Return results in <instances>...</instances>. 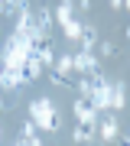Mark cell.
<instances>
[{"mask_svg": "<svg viewBox=\"0 0 130 146\" xmlns=\"http://www.w3.org/2000/svg\"><path fill=\"white\" fill-rule=\"evenodd\" d=\"M124 146H127V143H124Z\"/></svg>", "mask_w": 130, "mask_h": 146, "instance_id": "obj_27", "label": "cell"}, {"mask_svg": "<svg viewBox=\"0 0 130 146\" xmlns=\"http://www.w3.org/2000/svg\"><path fill=\"white\" fill-rule=\"evenodd\" d=\"M78 98H81V101H91V81L88 78L78 81Z\"/></svg>", "mask_w": 130, "mask_h": 146, "instance_id": "obj_15", "label": "cell"}, {"mask_svg": "<svg viewBox=\"0 0 130 146\" xmlns=\"http://www.w3.org/2000/svg\"><path fill=\"white\" fill-rule=\"evenodd\" d=\"M62 29H65V36L72 39V42H78V36H81V20H78V16H72L68 23H62Z\"/></svg>", "mask_w": 130, "mask_h": 146, "instance_id": "obj_12", "label": "cell"}, {"mask_svg": "<svg viewBox=\"0 0 130 146\" xmlns=\"http://www.w3.org/2000/svg\"><path fill=\"white\" fill-rule=\"evenodd\" d=\"M111 7L114 10H127V0H111Z\"/></svg>", "mask_w": 130, "mask_h": 146, "instance_id": "obj_20", "label": "cell"}, {"mask_svg": "<svg viewBox=\"0 0 130 146\" xmlns=\"http://www.w3.org/2000/svg\"><path fill=\"white\" fill-rule=\"evenodd\" d=\"M0 68H3V49H0Z\"/></svg>", "mask_w": 130, "mask_h": 146, "instance_id": "obj_22", "label": "cell"}, {"mask_svg": "<svg viewBox=\"0 0 130 146\" xmlns=\"http://www.w3.org/2000/svg\"><path fill=\"white\" fill-rule=\"evenodd\" d=\"M124 104H127V84L117 81L111 84V110H124Z\"/></svg>", "mask_w": 130, "mask_h": 146, "instance_id": "obj_7", "label": "cell"}, {"mask_svg": "<svg viewBox=\"0 0 130 146\" xmlns=\"http://www.w3.org/2000/svg\"><path fill=\"white\" fill-rule=\"evenodd\" d=\"M98 127H101V140L104 143H117V136H120V127H117V117L114 114H107V117H101L98 120Z\"/></svg>", "mask_w": 130, "mask_h": 146, "instance_id": "obj_4", "label": "cell"}, {"mask_svg": "<svg viewBox=\"0 0 130 146\" xmlns=\"http://www.w3.org/2000/svg\"><path fill=\"white\" fill-rule=\"evenodd\" d=\"M13 146H23V143H20V140H16V143H13Z\"/></svg>", "mask_w": 130, "mask_h": 146, "instance_id": "obj_24", "label": "cell"}, {"mask_svg": "<svg viewBox=\"0 0 130 146\" xmlns=\"http://www.w3.org/2000/svg\"><path fill=\"white\" fill-rule=\"evenodd\" d=\"M94 136H98V127H88V123H78V127H75V133H72V140H75V143H91Z\"/></svg>", "mask_w": 130, "mask_h": 146, "instance_id": "obj_10", "label": "cell"}, {"mask_svg": "<svg viewBox=\"0 0 130 146\" xmlns=\"http://www.w3.org/2000/svg\"><path fill=\"white\" fill-rule=\"evenodd\" d=\"M26 10H29V0H7V16L26 13Z\"/></svg>", "mask_w": 130, "mask_h": 146, "instance_id": "obj_14", "label": "cell"}, {"mask_svg": "<svg viewBox=\"0 0 130 146\" xmlns=\"http://www.w3.org/2000/svg\"><path fill=\"white\" fill-rule=\"evenodd\" d=\"M39 130H36V127H33V120H26V123H23V133H20V140H29V136H36Z\"/></svg>", "mask_w": 130, "mask_h": 146, "instance_id": "obj_16", "label": "cell"}, {"mask_svg": "<svg viewBox=\"0 0 130 146\" xmlns=\"http://www.w3.org/2000/svg\"><path fill=\"white\" fill-rule=\"evenodd\" d=\"M75 117H78V123H88V127H98V120H101V114H98V110H94L91 104H88V101H81V98H78L75 101Z\"/></svg>", "mask_w": 130, "mask_h": 146, "instance_id": "obj_3", "label": "cell"}, {"mask_svg": "<svg viewBox=\"0 0 130 146\" xmlns=\"http://www.w3.org/2000/svg\"><path fill=\"white\" fill-rule=\"evenodd\" d=\"M101 55H114V42H101Z\"/></svg>", "mask_w": 130, "mask_h": 146, "instance_id": "obj_18", "label": "cell"}, {"mask_svg": "<svg viewBox=\"0 0 130 146\" xmlns=\"http://www.w3.org/2000/svg\"><path fill=\"white\" fill-rule=\"evenodd\" d=\"M49 78H52V84H68V78H65V75H59L55 68H52V75H49Z\"/></svg>", "mask_w": 130, "mask_h": 146, "instance_id": "obj_17", "label": "cell"}, {"mask_svg": "<svg viewBox=\"0 0 130 146\" xmlns=\"http://www.w3.org/2000/svg\"><path fill=\"white\" fill-rule=\"evenodd\" d=\"M3 107H7V101H3V98H0V110H3Z\"/></svg>", "mask_w": 130, "mask_h": 146, "instance_id": "obj_23", "label": "cell"}, {"mask_svg": "<svg viewBox=\"0 0 130 146\" xmlns=\"http://www.w3.org/2000/svg\"><path fill=\"white\" fill-rule=\"evenodd\" d=\"M0 16H7V0H0Z\"/></svg>", "mask_w": 130, "mask_h": 146, "instance_id": "obj_21", "label": "cell"}, {"mask_svg": "<svg viewBox=\"0 0 130 146\" xmlns=\"http://www.w3.org/2000/svg\"><path fill=\"white\" fill-rule=\"evenodd\" d=\"M72 72H81L85 78H88V75L101 72V62H98L91 52H75V55H72Z\"/></svg>", "mask_w": 130, "mask_h": 146, "instance_id": "obj_2", "label": "cell"}, {"mask_svg": "<svg viewBox=\"0 0 130 146\" xmlns=\"http://www.w3.org/2000/svg\"><path fill=\"white\" fill-rule=\"evenodd\" d=\"M88 10H91V0H78V13L85 16V13H88Z\"/></svg>", "mask_w": 130, "mask_h": 146, "instance_id": "obj_19", "label": "cell"}, {"mask_svg": "<svg viewBox=\"0 0 130 146\" xmlns=\"http://www.w3.org/2000/svg\"><path fill=\"white\" fill-rule=\"evenodd\" d=\"M52 16L59 20V26H62V23H68V20L75 16V7H72V0H62V3L55 7V13H52Z\"/></svg>", "mask_w": 130, "mask_h": 146, "instance_id": "obj_11", "label": "cell"}, {"mask_svg": "<svg viewBox=\"0 0 130 146\" xmlns=\"http://www.w3.org/2000/svg\"><path fill=\"white\" fill-rule=\"evenodd\" d=\"M0 39H3V33H0Z\"/></svg>", "mask_w": 130, "mask_h": 146, "instance_id": "obj_26", "label": "cell"}, {"mask_svg": "<svg viewBox=\"0 0 130 146\" xmlns=\"http://www.w3.org/2000/svg\"><path fill=\"white\" fill-rule=\"evenodd\" d=\"M39 75H42V62H39L36 55H29V58L23 62V68H20V78H23V81H36Z\"/></svg>", "mask_w": 130, "mask_h": 146, "instance_id": "obj_6", "label": "cell"}, {"mask_svg": "<svg viewBox=\"0 0 130 146\" xmlns=\"http://www.w3.org/2000/svg\"><path fill=\"white\" fill-rule=\"evenodd\" d=\"M52 68L68 78V72H72V55H68V52H65V55H55V65H52Z\"/></svg>", "mask_w": 130, "mask_h": 146, "instance_id": "obj_13", "label": "cell"}, {"mask_svg": "<svg viewBox=\"0 0 130 146\" xmlns=\"http://www.w3.org/2000/svg\"><path fill=\"white\" fill-rule=\"evenodd\" d=\"M29 120H33V127L36 130H46V133H59L62 130V114L55 110V104H52L49 98H36L29 104Z\"/></svg>", "mask_w": 130, "mask_h": 146, "instance_id": "obj_1", "label": "cell"}, {"mask_svg": "<svg viewBox=\"0 0 130 146\" xmlns=\"http://www.w3.org/2000/svg\"><path fill=\"white\" fill-rule=\"evenodd\" d=\"M20 84H23L20 72H10V68H0V88H3V91H16Z\"/></svg>", "mask_w": 130, "mask_h": 146, "instance_id": "obj_9", "label": "cell"}, {"mask_svg": "<svg viewBox=\"0 0 130 146\" xmlns=\"http://www.w3.org/2000/svg\"><path fill=\"white\" fill-rule=\"evenodd\" d=\"M78 42H81V52H91L94 46H98V29L91 26V23H81V36H78Z\"/></svg>", "mask_w": 130, "mask_h": 146, "instance_id": "obj_5", "label": "cell"}, {"mask_svg": "<svg viewBox=\"0 0 130 146\" xmlns=\"http://www.w3.org/2000/svg\"><path fill=\"white\" fill-rule=\"evenodd\" d=\"M0 140H3V130H0Z\"/></svg>", "mask_w": 130, "mask_h": 146, "instance_id": "obj_25", "label": "cell"}, {"mask_svg": "<svg viewBox=\"0 0 130 146\" xmlns=\"http://www.w3.org/2000/svg\"><path fill=\"white\" fill-rule=\"evenodd\" d=\"M33 26H36L42 36H49V29H52V10L49 7H39V13L33 16Z\"/></svg>", "mask_w": 130, "mask_h": 146, "instance_id": "obj_8", "label": "cell"}]
</instances>
